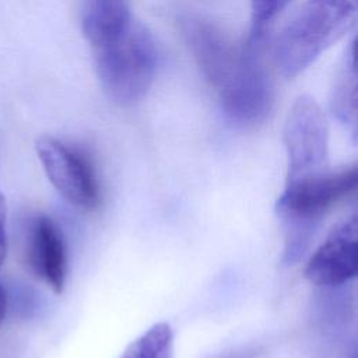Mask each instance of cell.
I'll list each match as a JSON object with an SVG mask.
<instances>
[{
  "label": "cell",
  "instance_id": "obj_8",
  "mask_svg": "<svg viewBox=\"0 0 358 358\" xmlns=\"http://www.w3.org/2000/svg\"><path fill=\"white\" fill-rule=\"evenodd\" d=\"M28 262L32 271L56 294L64 288L66 246L60 229L48 215L34 218L28 235Z\"/></svg>",
  "mask_w": 358,
  "mask_h": 358
},
{
  "label": "cell",
  "instance_id": "obj_15",
  "mask_svg": "<svg viewBox=\"0 0 358 358\" xmlns=\"http://www.w3.org/2000/svg\"><path fill=\"white\" fill-rule=\"evenodd\" d=\"M88 1H112V0H88Z\"/></svg>",
  "mask_w": 358,
  "mask_h": 358
},
{
  "label": "cell",
  "instance_id": "obj_7",
  "mask_svg": "<svg viewBox=\"0 0 358 358\" xmlns=\"http://www.w3.org/2000/svg\"><path fill=\"white\" fill-rule=\"evenodd\" d=\"M358 220L357 215L336 224L308 260L303 274L317 287L343 285L358 271Z\"/></svg>",
  "mask_w": 358,
  "mask_h": 358
},
{
  "label": "cell",
  "instance_id": "obj_4",
  "mask_svg": "<svg viewBox=\"0 0 358 358\" xmlns=\"http://www.w3.org/2000/svg\"><path fill=\"white\" fill-rule=\"evenodd\" d=\"M263 38L264 31H252L218 87L224 113L241 126L260 123L270 110L271 87L262 59Z\"/></svg>",
  "mask_w": 358,
  "mask_h": 358
},
{
  "label": "cell",
  "instance_id": "obj_14",
  "mask_svg": "<svg viewBox=\"0 0 358 358\" xmlns=\"http://www.w3.org/2000/svg\"><path fill=\"white\" fill-rule=\"evenodd\" d=\"M6 312H7V294L3 289V287H0V324L4 320Z\"/></svg>",
  "mask_w": 358,
  "mask_h": 358
},
{
  "label": "cell",
  "instance_id": "obj_11",
  "mask_svg": "<svg viewBox=\"0 0 358 358\" xmlns=\"http://www.w3.org/2000/svg\"><path fill=\"white\" fill-rule=\"evenodd\" d=\"M119 358H173L172 327L159 322L133 340Z\"/></svg>",
  "mask_w": 358,
  "mask_h": 358
},
{
  "label": "cell",
  "instance_id": "obj_3",
  "mask_svg": "<svg viewBox=\"0 0 358 358\" xmlns=\"http://www.w3.org/2000/svg\"><path fill=\"white\" fill-rule=\"evenodd\" d=\"M95 69L103 91L119 105L138 101L150 88L157 50L150 34L130 22L115 39L94 48Z\"/></svg>",
  "mask_w": 358,
  "mask_h": 358
},
{
  "label": "cell",
  "instance_id": "obj_6",
  "mask_svg": "<svg viewBox=\"0 0 358 358\" xmlns=\"http://www.w3.org/2000/svg\"><path fill=\"white\" fill-rule=\"evenodd\" d=\"M35 150L49 182L70 204L87 211L98 207L99 183L81 152L52 136L38 137Z\"/></svg>",
  "mask_w": 358,
  "mask_h": 358
},
{
  "label": "cell",
  "instance_id": "obj_12",
  "mask_svg": "<svg viewBox=\"0 0 358 358\" xmlns=\"http://www.w3.org/2000/svg\"><path fill=\"white\" fill-rule=\"evenodd\" d=\"M291 0H250L252 31H264L266 25L281 13Z\"/></svg>",
  "mask_w": 358,
  "mask_h": 358
},
{
  "label": "cell",
  "instance_id": "obj_2",
  "mask_svg": "<svg viewBox=\"0 0 358 358\" xmlns=\"http://www.w3.org/2000/svg\"><path fill=\"white\" fill-rule=\"evenodd\" d=\"M357 0H306L284 28L274 48V60L282 76L303 71L355 22Z\"/></svg>",
  "mask_w": 358,
  "mask_h": 358
},
{
  "label": "cell",
  "instance_id": "obj_13",
  "mask_svg": "<svg viewBox=\"0 0 358 358\" xmlns=\"http://www.w3.org/2000/svg\"><path fill=\"white\" fill-rule=\"evenodd\" d=\"M7 253V232H6V201L0 193V267Z\"/></svg>",
  "mask_w": 358,
  "mask_h": 358
},
{
  "label": "cell",
  "instance_id": "obj_1",
  "mask_svg": "<svg viewBox=\"0 0 358 358\" xmlns=\"http://www.w3.org/2000/svg\"><path fill=\"white\" fill-rule=\"evenodd\" d=\"M357 183V165L327 168L308 178L285 180L275 201V213L284 228L285 263H294L301 257L323 215L355 190Z\"/></svg>",
  "mask_w": 358,
  "mask_h": 358
},
{
  "label": "cell",
  "instance_id": "obj_9",
  "mask_svg": "<svg viewBox=\"0 0 358 358\" xmlns=\"http://www.w3.org/2000/svg\"><path fill=\"white\" fill-rule=\"evenodd\" d=\"M185 35L204 76L218 88L234 66L239 49L232 48L214 27L199 20L185 22Z\"/></svg>",
  "mask_w": 358,
  "mask_h": 358
},
{
  "label": "cell",
  "instance_id": "obj_10",
  "mask_svg": "<svg viewBox=\"0 0 358 358\" xmlns=\"http://www.w3.org/2000/svg\"><path fill=\"white\" fill-rule=\"evenodd\" d=\"M334 116L355 131L357 126V71L354 46L350 48L341 69L337 73L331 95Z\"/></svg>",
  "mask_w": 358,
  "mask_h": 358
},
{
  "label": "cell",
  "instance_id": "obj_5",
  "mask_svg": "<svg viewBox=\"0 0 358 358\" xmlns=\"http://www.w3.org/2000/svg\"><path fill=\"white\" fill-rule=\"evenodd\" d=\"M329 131L319 103L309 95H301L288 112L284 124L287 152L285 180L302 179L326 171Z\"/></svg>",
  "mask_w": 358,
  "mask_h": 358
}]
</instances>
